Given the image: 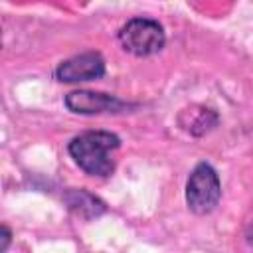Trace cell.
I'll return each instance as SVG.
<instances>
[{
	"instance_id": "6da1fadb",
	"label": "cell",
	"mask_w": 253,
	"mask_h": 253,
	"mask_svg": "<svg viewBox=\"0 0 253 253\" xmlns=\"http://www.w3.org/2000/svg\"><path fill=\"white\" fill-rule=\"evenodd\" d=\"M121 140L117 134L107 130H89L75 136L69 142V154L81 170L91 176H109L115 168L113 152Z\"/></svg>"
},
{
	"instance_id": "7a4b0ae2",
	"label": "cell",
	"mask_w": 253,
	"mask_h": 253,
	"mask_svg": "<svg viewBox=\"0 0 253 253\" xmlns=\"http://www.w3.org/2000/svg\"><path fill=\"white\" fill-rule=\"evenodd\" d=\"M219 196H221V184H219L217 172L206 162L198 164L192 170L186 184L188 208L194 213H210L217 206Z\"/></svg>"
},
{
	"instance_id": "3957f363",
	"label": "cell",
	"mask_w": 253,
	"mask_h": 253,
	"mask_svg": "<svg viewBox=\"0 0 253 253\" xmlns=\"http://www.w3.org/2000/svg\"><path fill=\"white\" fill-rule=\"evenodd\" d=\"M164 40L162 26L150 18H132L119 32L121 45L134 55H152L160 51Z\"/></svg>"
},
{
	"instance_id": "277c9868",
	"label": "cell",
	"mask_w": 253,
	"mask_h": 253,
	"mask_svg": "<svg viewBox=\"0 0 253 253\" xmlns=\"http://www.w3.org/2000/svg\"><path fill=\"white\" fill-rule=\"evenodd\" d=\"M103 73H105V61L95 51L73 55V57L61 61L57 65V69H55V77L59 81H65V83L99 79Z\"/></svg>"
},
{
	"instance_id": "5b68a950",
	"label": "cell",
	"mask_w": 253,
	"mask_h": 253,
	"mask_svg": "<svg viewBox=\"0 0 253 253\" xmlns=\"http://www.w3.org/2000/svg\"><path fill=\"white\" fill-rule=\"evenodd\" d=\"M65 105L69 111L79 115H99V113H119L125 109L117 97L95 91H73L65 97Z\"/></svg>"
},
{
	"instance_id": "8992f818",
	"label": "cell",
	"mask_w": 253,
	"mask_h": 253,
	"mask_svg": "<svg viewBox=\"0 0 253 253\" xmlns=\"http://www.w3.org/2000/svg\"><path fill=\"white\" fill-rule=\"evenodd\" d=\"M67 204H69V208H71L73 211H77V213H81V215H87V217L99 215V213L105 210L103 202H99L95 196H91V194L85 192V190H73V192L69 194V198H67Z\"/></svg>"
},
{
	"instance_id": "52a82bcc",
	"label": "cell",
	"mask_w": 253,
	"mask_h": 253,
	"mask_svg": "<svg viewBox=\"0 0 253 253\" xmlns=\"http://www.w3.org/2000/svg\"><path fill=\"white\" fill-rule=\"evenodd\" d=\"M10 241H12V233L8 227L0 225V253H4L8 247H10Z\"/></svg>"
},
{
	"instance_id": "ba28073f",
	"label": "cell",
	"mask_w": 253,
	"mask_h": 253,
	"mask_svg": "<svg viewBox=\"0 0 253 253\" xmlns=\"http://www.w3.org/2000/svg\"><path fill=\"white\" fill-rule=\"evenodd\" d=\"M0 43H2V32H0Z\"/></svg>"
}]
</instances>
